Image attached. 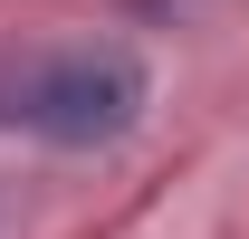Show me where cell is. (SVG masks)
I'll return each instance as SVG.
<instances>
[{
    "mask_svg": "<svg viewBox=\"0 0 249 239\" xmlns=\"http://www.w3.org/2000/svg\"><path fill=\"white\" fill-rule=\"evenodd\" d=\"M144 105H154V77H144V58H134V48H115V38L67 48V58H48L29 86H19V124H29V134H48V144H67V153L134 134V124H144Z\"/></svg>",
    "mask_w": 249,
    "mask_h": 239,
    "instance_id": "6da1fadb",
    "label": "cell"
}]
</instances>
